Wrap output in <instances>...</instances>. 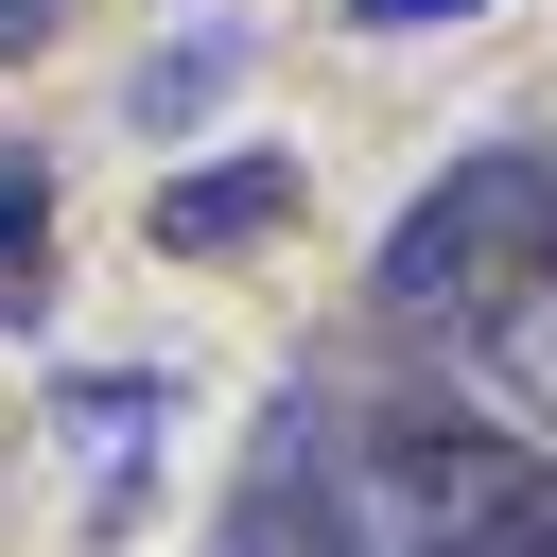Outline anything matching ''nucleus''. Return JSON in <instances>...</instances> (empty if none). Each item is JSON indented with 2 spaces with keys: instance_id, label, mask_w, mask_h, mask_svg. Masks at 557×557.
I'll use <instances>...</instances> for the list:
<instances>
[{
  "instance_id": "nucleus-1",
  "label": "nucleus",
  "mask_w": 557,
  "mask_h": 557,
  "mask_svg": "<svg viewBox=\"0 0 557 557\" xmlns=\"http://www.w3.org/2000/svg\"><path fill=\"white\" fill-rule=\"evenodd\" d=\"M331 435H348L366 557H557V453H522L505 418L383 400V418H331Z\"/></svg>"
},
{
  "instance_id": "nucleus-2",
  "label": "nucleus",
  "mask_w": 557,
  "mask_h": 557,
  "mask_svg": "<svg viewBox=\"0 0 557 557\" xmlns=\"http://www.w3.org/2000/svg\"><path fill=\"white\" fill-rule=\"evenodd\" d=\"M540 261H557V139H487L383 226V313L400 331H487Z\"/></svg>"
},
{
  "instance_id": "nucleus-3",
  "label": "nucleus",
  "mask_w": 557,
  "mask_h": 557,
  "mask_svg": "<svg viewBox=\"0 0 557 557\" xmlns=\"http://www.w3.org/2000/svg\"><path fill=\"white\" fill-rule=\"evenodd\" d=\"M226 557H366L348 435H331L313 400H278V418H261V453H244V505H226Z\"/></svg>"
},
{
  "instance_id": "nucleus-4",
  "label": "nucleus",
  "mask_w": 557,
  "mask_h": 557,
  "mask_svg": "<svg viewBox=\"0 0 557 557\" xmlns=\"http://www.w3.org/2000/svg\"><path fill=\"white\" fill-rule=\"evenodd\" d=\"M261 226H296V157H278V139L157 191V244H174V261H226V244H261Z\"/></svg>"
},
{
  "instance_id": "nucleus-5",
  "label": "nucleus",
  "mask_w": 557,
  "mask_h": 557,
  "mask_svg": "<svg viewBox=\"0 0 557 557\" xmlns=\"http://www.w3.org/2000/svg\"><path fill=\"white\" fill-rule=\"evenodd\" d=\"M35 296H52V174L0 139V331H17Z\"/></svg>"
},
{
  "instance_id": "nucleus-6",
  "label": "nucleus",
  "mask_w": 557,
  "mask_h": 557,
  "mask_svg": "<svg viewBox=\"0 0 557 557\" xmlns=\"http://www.w3.org/2000/svg\"><path fill=\"white\" fill-rule=\"evenodd\" d=\"M470 348H487V366H505V383H522V400L557 418V261H540V278H522V296H505V313H487Z\"/></svg>"
},
{
  "instance_id": "nucleus-7",
  "label": "nucleus",
  "mask_w": 557,
  "mask_h": 557,
  "mask_svg": "<svg viewBox=\"0 0 557 557\" xmlns=\"http://www.w3.org/2000/svg\"><path fill=\"white\" fill-rule=\"evenodd\" d=\"M226 70H244V52H226V35H191V52H157V70H139V122H191V104H209V87H226Z\"/></svg>"
},
{
  "instance_id": "nucleus-8",
  "label": "nucleus",
  "mask_w": 557,
  "mask_h": 557,
  "mask_svg": "<svg viewBox=\"0 0 557 557\" xmlns=\"http://www.w3.org/2000/svg\"><path fill=\"white\" fill-rule=\"evenodd\" d=\"M366 35H453V17H487V0H348Z\"/></svg>"
},
{
  "instance_id": "nucleus-9",
  "label": "nucleus",
  "mask_w": 557,
  "mask_h": 557,
  "mask_svg": "<svg viewBox=\"0 0 557 557\" xmlns=\"http://www.w3.org/2000/svg\"><path fill=\"white\" fill-rule=\"evenodd\" d=\"M52 17H70V0H0V52H35V35H52Z\"/></svg>"
}]
</instances>
